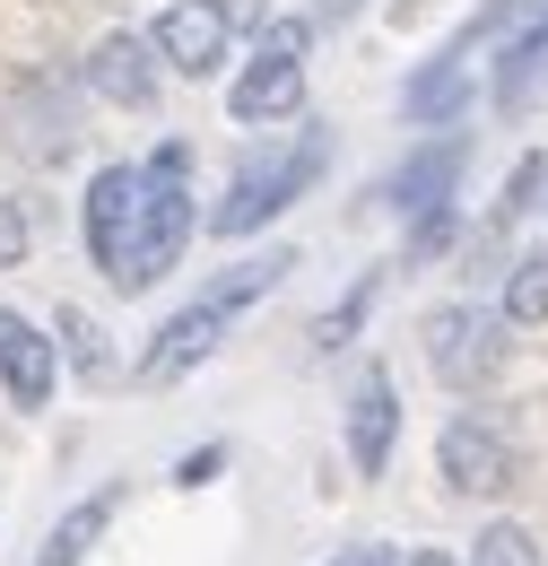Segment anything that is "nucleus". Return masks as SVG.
Returning <instances> with one entry per match:
<instances>
[{"label":"nucleus","mask_w":548,"mask_h":566,"mask_svg":"<svg viewBox=\"0 0 548 566\" xmlns=\"http://www.w3.org/2000/svg\"><path fill=\"white\" fill-rule=\"evenodd\" d=\"M139 218H148V175H139V166H96V175H87V192H78V235H87V253H96V271H105V280H123V271H131Z\"/></svg>","instance_id":"nucleus-5"},{"label":"nucleus","mask_w":548,"mask_h":566,"mask_svg":"<svg viewBox=\"0 0 548 566\" xmlns=\"http://www.w3.org/2000/svg\"><path fill=\"white\" fill-rule=\"evenodd\" d=\"M226 114L244 123V132H262V123H296L305 114V53H278V44H253L235 78H226Z\"/></svg>","instance_id":"nucleus-8"},{"label":"nucleus","mask_w":548,"mask_h":566,"mask_svg":"<svg viewBox=\"0 0 548 566\" xmlns=\"http://www.w3.org/2000/svg\"><path fill=\"white\" fill-rule=\"evenodd\" d=\"M27 244H35V218H27L18 192H0V271H18V262H27Z\"/></svg>","instance_id":"nucleus-22"},{"label":"nucleus","mask_w":548,"mask_h":566,"mask_svg":"<svg viewBox=\"0 0 548 566\" xmlns=\"http://www.w3.org/2000/svg\"><path fill=\"white\" fill-rule=\"evenodd\" d=\"M323 566H410L392 541H357V549H340V558H323Z\"/></svg>","instance_id":"nucleus-25"},{"label":"nucleus","mask_w":548,"mask_h":566,"mask_svg":"<svg viewBox=\"0 0 548 566\" xmlns=\"http://www.w3.org/2000/svg\"><path fill=\"white\" fill-rule=\"evenodd\" d=\"M287 271H296L287 253H253V262H235V271H226L218 287H209V296H218L226 314H244V305H262V296H271V287L287 280Z\"/></svg>","instance_id":"nucleus-18"},{"label":"nucleus","mask_w":548,"mask_h":566,"mask_svg":"<svg viewBox=\"0 0 548 566\" xmlns=\"http://www.w3.org/2000/svg\"><path fill=\"white\" fill-rule=\"evenodd\" d=\"M314 27H323V18H305V9H296V18H262V44H278V53H314Z\"/></svg>","instance_id":"nucleus-23"},{"label":"nucleus","mask_w":548,"mask_h":566,"mask_svg":"<svg viewBox=\"0 0 548 566\" xmlns=\"http://www.w3.org/2000/svg\"><path fill=\"white\" fill-rule=\"evenodd\" d=\"M505 323H514V332L548 323V244H540V253H514V262H505Z\"/></svg>","instance_id":"nucleus-17"},{"label":"nucleus","mask_w":548,"mask_h":566,"mask_svg":"<svg viewBox=\"0 0 548 566\" xmlns=\"http://www.w3.org/2000/svg\"><path fill=\"white\" fill-rule=\"evenodd\" d=\"M253 18H262L253 0H166L148 44H157V62L175 78H218L226 53H235V27H253Z\"/></svg>","instance_id":"nucleus-4"},{"label":"nucleus","mask_w":548,"mask_h":566,"mask_svg":"<svg viewBox=\"0 0 548 566\" xmlns=\"http://www.w3.org/2000/svg\"><path fill=\"white\" fill-rule=\"evenodd\" d=\"M462 166H471V132L444 123V132H426V140L375 184V210L410 218V210H426V201H453V192H462Z\"/></svg>","instance_id":"nucleus-6"},{"label":"nucleus","mask_w":548,"mask_h":566,"mask_svg":"<svg viewBox=\"0 0 548 566\" xmlns=\"http://www.w3.org/2000/svg\"><path fill=\"white\" fill-rule=\"evenodd\" d=\"M453 244H462V192L401 218V271H426V262H435V253H453Z\"/></svg>","instance_id":"nucleus-16"},{"label":"nucleus","mask_w":548,"mask_h":566,"mask_svg":"<svg viewBox=\"0 0 548 566\" xmlns=\"http://www.w3.org/2000/svg\"><path fill=\"white\" fill-rule=\"evenodd\" d=\"M523 18H531V0H479V9H471V27H462V35L444 44V53H479L487 35H514Z\"/></svg>","instance_id":"nucleus-20"},{"label":"nucleus","mask_w":548,"mask_h":566,"mask_svg":"<svg viewBox=\"0 0 548 566\" xmlns=\"http://www.w3.org/2000/svg\"><path fill=\"white\" fill-rule=\"evenodd\" d=\"M218 471H226V444H192V453L175 462V489H209Z\"/></svg>","instance_id":"nucleus-24"},{"label":"nucleus","mask_w":548,"mask_h":566,"mask_svg":"<svg viewBox=\"0 0 548 566\" xmlns=\"http://www.w3.org/2000/svg\"><path fill=\"white\" fill-rule=\"evenodd\" d=\"M435 471H444L453 496H505L514 489V444H505L496 419L462 410V419H444V436H435Z\"/></svg>","instance_id":"nucleus-7"},{"label":"nucleus","mask_w":548,"mask_h":566,"mask_svg":"<svg viewBox=\"0 0 548 566\" xmlns=\"http://www.w3.org/2000/svg\"><path fill=\"white\" fill-rule=\"evenodd\" d=\"M514 323H505V305H435L426 314V375L444 384V392H487L496 375H505V340Z\"/></svg>","instance_id":"nucleus-3"},{"label":"nucleus","mask_w":548,"mask_h":566,"mask_svg":"<svg viewBox=\"0 0 548 566\" xmlns=\"http://www.w3.org/2000/svg\"><path fill=\"white\" fill-rule=\"evenodd\" d=\"M462 105H471V53H435V62H418L410 87H401L410 132H444V123H462Z\"/></svg>","instance_id":"nucleus-13"},{"label":"nucleus","mask_w":548,"mask_h":566,"mask_svg":"<svg viewBox=\"0 0 548 566\" xmlns=\"http://www.w3.org/2000/svg\"><path fill=\"white\" fill-rule=\"evenodd\" d=\"M348 9H357V0H323V9H314V18H323V27H340Z\"/></svg>","instance_id":"nucleus-26"},{"label":"nucleus","mask_w":548,"mask_h":566,"mask_svg":"<svg viewBox=\"0 0 548 566\" xmlns=\"http://www.w3.org/2000/svg\"><path fill=\"white\" fill-rule=\"evenodd\" d=\"M383 287H392V271H366V280H348L323 314H314V332H305V357L323 366V357H348L357 349V332L375 323V305H383Z\"/></svg>","instance_id":"nucleus-14"},{"label":"nucleus","mask_w":548,"mask_h":566,"mask_svg":"<svg viewBox=\"0 0 548 566\" xmlns=\"http://www.w3.org/2000/svg\"><path fill=\"white\" fill-rule=\"evenodd\" d=\"M78 87L123 105V114H148L157 105V44L148 35H96L87 62H78Z\"/></svg>","instance_id":"nucleus-12"},{"label":"nucleus","mask_w":548,"mask_h":566,"mask_svg":"<svg viewBox=\"0 0 548 566\" xmlns=\"http://www.w3.org/2000/svg\"><path fill=\"white\" fill-rule=\"evenodd\" d=\"M226 323H235V314H226L218 296H192L183 314H166L157 340L139 349V384H183V375H201L209 357L226 349Z\"/></svg>","instance_id":"nucleus-9"},{"label":"nucleus","mask_w":548,"mask_h":566,"mask_svg":"<svg viewBox=\"0 0 548 566\" xmlns=\"http://www.w3.org/2000/svg\"><path fill=\"white\" fill-rule=\"evenodd\" d=\"M148 218H139V253H131V271H123V296H139V287H157L175 262H183V244H192V227H201V201H192V148L183 140H166L148 166Z\"/></svg>","instance_id":"nucleus-2"},{"label":"nucleus","mask_w":548,"mask_h":566,"mask_svg":"<svg viewBox=\"0 0 548 566\" xmlns=\"http://www.w3.org/2000/svg\"><path fill=\"white\" fill-rule=\"evenodd\" d=\"M114 514H123V489H96L87 505H70L62 523L44 532V549H35V566H78L87 549H96V541H105V523H114Z\"/></svg>","instance_id":"nucleus-15"},{"label":"nucleus","mask_w":548,"mask_h":566,"mask_svg":"<svg viewBox=\"0 0 548 566\" xmlns=\"http://www.w3.org/2000/svg\"><path fill=\"white\" fill-rule=\"evenodd\" d=\"M53 384H62V340L9 305V314H0V401H9L18 419H35V410L53 401Z\"/></svg>","instance_id":"nucleus-10"},{"label":"nucleus","mask_w":548,"mask_h":566,"mask_svg":"<svg viewBox=\"0 0 548 566\" xmlns=\"http://www.w3.org/2000/svg\"><path fill=\"white\" fill-rule=\"evenodd\" d=\"M62 357L78 375H114V349H105V332H96L87 314H62Z\"/></svg>","instance_id":"nucleus-21"},{"label":"nucleus","mask_w":548,"mask_h":566,"mask_svg":"<svg viewBox=\"0 0 548 566\" xmlns=\"http://www.w3.org/2000/svg\"><path fill=\"white\" fill-rule=\"evenodd\" d=\"M323 166H331V132L323 123H305L296 140H278V148H253L235 175H226V201L201 218L218 244H244V235H262L271 218H287L314 184H323Z\"/></svg>","instance_id":"nucleus-1"},{"label":"nucleus","mask_w":548,"mask_h":566,"mask_svg":"<svg viewBox=\"0 0 548 566\" xmlns=\"http://www.w3.org/2000/svg\"><path fill=\"white\" fill-rule=\"evenodd\" d=\"M471 566H540V541L523 523H487L479 541H471Z\"/></svg>","instance_id":"nucleus-19"},{"label":"nucleus","mask_w":548,"mask_h":566,"mask_svg":"<svg viewBox=\"0 0 548 566\" xmlns=\"http://www.w3.org/2000/svg\"><path fill=\"white\" fill-rule=\"evenodd\" d=\"M392 453H401V384H392V366H366L348 392V471L383 480Z\"/></svg>","instance_id":"nucleus-11"},{"label":"nucleus","mask_w":548,"mask_h":566,"mask_svg":"<svg viewBox=\"0 0 548 566\" xmlns=\"http://www.w3.org/2000/svg\"><path fill=\"white\" fill-rule=\"evenodd\" d=\"M410 566H462V558H444V549H426V558H410Z\"/></svg>","instance_id":"nucleus-27"}]
</instances>
